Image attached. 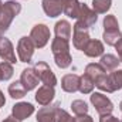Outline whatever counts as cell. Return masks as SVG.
I'll return each instance as SVG.
<instances>
[{
	"label": "cell",
	"instance_id": "cell-20",
	"mask_svg": "<svg viewBox=\"0 0 122 122\" xmlns=\"http://www.w3.org/2000/svg\"><path fill=\"white\" fill-rule=\"evenodd\" d=\"M108 82H109V88H111V92L117 91L122 88V71L118 70V71H114L112 74L108 75Z\"/></svg>",
	"mask_w": 122,
	"mask_h": 122
},
{
	"label": "cell",
	"instance_id": "cell-12",
	"mask_svg": "<svg viewBox=\"0 0 122 122\" xmlns=\"http://www.w3.org/2000/svg\"><path fill=\"white\" fill-rule=\"evenodd\" d=\"M33 112H34V107L31 104H27V102H20V104L13 107V115L19 121L26 119L27 117H30Z\"/></svg>",
	"mask_w": 122,
	"mask_h": 122
},
{
	"label": "cell",
	"instance_id": "cell-29",
	"mask_svg": "<svg viewBox=\"0 0 122 122\" xmlns=\"http://www.w3.org/2000/svg\"><path fill=\"white\" fill-rule=\"evenodd\" d=\"M57 122H75V119L71 115H68L65 111L57 108Z\"/></svg>",
	"mask_w": 122,
	"mask_h": 122
},
{
	"label": "cell",
	"instance_id": "cell-28",
	"mask_svg": "<svg viewBox=\"0 0 122 122\" xmlns=\"http://www.w3.org/2000/svg\"><path fill=\"white\" fill-rule=\"evenodd\" d=\"M104 27H105V31H119L115 16H107L104 20Z\"/></svg>",
	"mask_w": 122,
	"mask_h": 122
},
{
	"label": "cell",
	"instance_id": "cell-23",
	"mask_svg": "<svg viewBox=\"0 0 122 122\" xmlns=\"http://www.w3.org/2000/svg\"><path fill=\"white\" fill-rule=\"evenodd\" d=\"M13 75V67L10 62L7 61H3L0 64V80L1 81H7L9 78H11Z\"/></svg>",
	"mask_w": 122,
	"mask_h": 122
},
{
	"label": "cell",
	"instance_id": "cell-10",
	"mask_svg": "<svg viewBox=\"0 0 122 122\" xmlns=\"http://www.w3.org/2000/svg\"><path fill=\"white\" fill-rule=\"evenodd\" d=\"M0 57L4 61L10 62V64L16 62V56H14L11 43L7 38H3V37L0 38Z\"/></svg>",
	"mask_w": 122,
	"mask_h": 122
},
{
	"label": "cell",
	"instance_id": "cell-21",
	"mask_svg": "<svg viewBox=\"0 0 122 122\" xmlns=\"http://www.w3.org/2000/svg\"><path fill=\"white\" fill-rule=\"evenodd\" d=\"M118 64H119V60L112 54L102 56V58H101V65L104 67L105 71H114L118 67Z\"/></svg>",
	"mask_w": 122,
	"mask_h": 122
},
{
	"label": "cell",
	"instance_id": "cell-22",
	"mask_svg": "<svg viewBox=\"0 0 122 122\" xmlns=\"http://www.w3.org/2000/svg\"><path fill=\"white\" fill-rule=\"evenodd\" d=\"M26 90H24V87L21 85V82L20 81H17V82H13V84H10V87H9V94L11 95V98H23L24 95H26Z\"/></svg>",
	"mask_w": 122,
	"mask_h": 122
},
{
	"label": "cell",
	"instance_id": "cell-4",
	"mask_svg": "<svg viewBox=\"0 0 122 122\" xmlns=\"http://www.w3.org/2000/svg\"><path fill=\"white\" fill-rule=\"evenodd\" d=\"M38 77V80L44 84V85H48V87H54L57 84V78L54 75V72L50 70V67L46 64V62H37L33 68Z\"/></svg>",
	"mask_w": 122,
	"mask_h": 122
},
{
	"label": "cell",
	"instance_id": "cell-36",
	"mask_svg": "<svg viewBox=\"0 0 122 122\" xmlns=\"http://www.w3.org/2000/svg\"><path fill=\"white\" fill-rule=\"evenodd\" d=\"M121 111H122V102H121Z\"/></svg>",
	"mask_w": 122,
	"mask_h": 122
},
{
	"label": "cell",
	"instance_id": "cell-15",
	"mask_svg": "<svg viewBox=\"0 0 122 122\" xmlns=\"http://www.w3.org/2000/svg\"><path fill=\"white\" fill-rule=\"evenodd\" d=\"M80 80L81 77L75 75V74H68L62 78V90L67 92H75L80 90Z\"/></svg>",
	"mask_w": 122,
	"mask_h": 122
},
{
	"label": "cell",
	"instance_id": "cell-5",
	"mask_svg": "<svg viewBox=\"0 0 122 122\" xmlns=\"http://www.w3.org/2000/svg\"><path fill=\"white\" fill-rule=\"evenodd\" d=\"M30 38L33 40V43H34L36 47H38V48L44 47L48 43V40H50V30H48V27L46 24H37V26H34L33 30H31Z\"/></svg>",
	"mask_w": 122,
	"mask_h": 122
},
{
	"label": "cell",
	"instance_id": "cell-18",
	"mask_svg": "<svg viewBox=\"0 0 122 122\" xmlns=\"http://www.w3.org/2000/svg\"><path fill=\"white\" fill-rule=\"evenodd\" d=\"M84 53L88 57H98V56H101L104 53V47H102L101 41H98V40H90V43L84 48Z\"/></svg>",
	"mask_w": 122,
	"mask_h": 122
},
{
	"label": "cell",
	"instance_id": "cell-8",
	"mask_svg": "<svg viewBox=\"0 0 122 122\" xmlns=\"http://www.w3.org/2000/svg\"><path fill=\"white\" fill-rule=\"evenodd\" d=\"M38 77H37V74H36V71L34 70H31V68H27V70H24L23 72H21V77H20V82H21V85L24 87V90L29 92L31 90H34L37 85H38Z\"/></svg>",
	"mask_w": 122,
	"mask_h": 122
},
{
	"label": "cell",
	"instance_id": "cell-30",
	"mask_svg": "<svg viewBox=\"0 0 122 122\" xmlns=\"http://www.w3.org/2000/svg\"><path fill=\"white\" fill-rule=\"evenodd\" d=\"M75 122H92V119L88 115H78L75 118Z\"/></svg>",
	"mask_w": 122,
	"mask_h": 122
},
{
	"label": "cell",
	"instance_id": "cell-25",
	"mask_svg": "<svg viewBox=\"0 0 122 122\" xmlns=\"http://www.w3.org/2000/svg\"><path fill=\"white\" fill-rule=\"evenodd\" d=\"M121 38H122V36L119 31H105L104 33V40L109 46H115Z\"/></svg>",
	"mask_w": 122,
	"mask_h": 122
},
{
	"label": "cell",
	"instance_id": "cell-13",
	"mask_svg": "<svg viewBox=\"0 0 122 122\" xmlns=\"http://www.w3.org/2000/svg\"><path fill=\"white\" fill-rule=\"evenodd\" d=\"M57 108L58 105L44 107L37 114V122H56L57 119Z\"/></svg>",
	"mask_w": 122,
	"mask_h": 122
},
{
	"label": "cell",
	"instance_id": "cell-37",
	"mask_svg": "<svg viewBox=\"0 0 122 122\" xmlns=\"http://www.w3.org/2000/svg\"><path fill=\"white\" fill-rule=\"evenodd\" d=\"M0 81H1V80H0Z\"/></svg>",
	"mask_w": 122,
	"mask_h": 122
},
{
	"label": "cell",
	"instance_id": "cell-34",
	"mask_svg": "<svg viewBox=\"0 0 122 122\" xmlns=\"http://www.w3.org/2000/svg\"><path fill=\"white\" fill-rule=\"evenodd\" d=\"M4 102H6V99H4V95L1 94V91H0V107H3V105H4Z\"/></svg>",
	"mask_w": 122,
	"mask_h": 122
},
{
	"label": "cell",
	"instance_id": "cell-27",
	"mask_svg": "<svg viewBox=\"0 0 122 122\" xmlns=\"http://www.w3.org/2000/svg\"><path fill=\"white\" fill-rule=\"evenodd\" d=\"M71 108H72V111H74L77 115H84V114H87V111H88L87 104H85L84 101H81V99L74 101V102L71 104Z\"/></svg>",
	"mask_w": 122,
	"mask_h": 122
},
{
	"label": "cell",
	"instance_id": "cell-35",
	"mask_svg": "<svg viewBox=\"0 0 122 122\" xmlns=\"http://www.w3.org/2000/svg\"><path fill=\"white\" fill-rule=\"evenodd\" d=\"M0 6H1V3H0ZM0 38H1V31H0Z\"/></svg>",
	"mask_w": 122,
	"mask_h": 122
},
{
	"label": "cell",
	"instance_id": "cell-1",
	"mask_svg": "<svg viewBox=\"0 0 122 122\" xmlns=\"http://www.w3.org/2000/svg\"><path fill=\"white\" fill-rule=\"evenodd\" d=\"M54 57H56V64L60 68H67L71 64V56H70V46H68V40L58 38L56 37L53 44H51Z\"/></svg>",
	"mask_w": 122,
	"mask_h": 122
},
{
	"label": "cell",
	"instance_id": "cell-32",
	"mask_svg": "<svg viewBox=\"0 0 122 122\" xmlns=\"http://www.w3.org/2000/svg\"><path fill=\"white\" fill-rule=\"evenodd\" d=\"M115 46H117V51H118V60L122 62V38L115 44Z\"/></svg>",
	"mask_w": 122,
	"mask_h": 122
},
{
	"label": "cell",
	"instance_id": "cell-17",
	"mask_svg": "<svg viewBox=\"0 0 122 122\" xmlns=\"http://www.w3.org/2000/svg\"><path fill=\"white\" fill-rule=\"evenodd\" d=\"M107 74V71L104 70V67L101 65V64H90V65H87V70H85V75L87 77H90L92 81H94V84H95V81H98L102 75H105Z\"/></svg>",
	"mask_w": 122,
	"mask_h": 122
},
{
	"label": "cell",
	"instance_id": "cell-14",
	"mask_svg": "<svg viewBox=\"0 0 122 122\" xmlns=\"http://www.w3.org/2000/svg\"><path fill=\"white\" fill-rule=\"evenodd\" d=\"M78 21L84 23L87 27H91L92 24H95V21H97V13L92 11L88 6L82 4V6H81V10H80Z\"/></svg>",
	"mask_w": 122,
	"mask_h": 122
},
{
	"label": "cell",
	"instance_id": "cell-3",
	"mask_svg": "<svg viewBox=\"0 0 122 122\" xmlns=\"http://www.w3.org/2000/svg\"><path fill=\"white\" fill-rule=\"evenodd\" d=\"M72 41H74V47L77 50H81V51H84V48L90 43L88 27L84 23L77 21V24L74 26V37H72Z\"/></svg>",
	"mask_w": 122,
	"mask_h": 122
},
{
	"label": "cell",
	"instance_id": "cell-19",
	"mask_svg": "<svg viewBox=\"0 0 122 122\" xmlns=\"http://www.w3.org/2000/svg\"><path fill=\"white\" fill-rule=\"evenodd\" d=\"M56 36L58 38H64V40H70L71 37V26L67 20H61L56 24Z\"/></svg>",
	"mask_w": 122,
	"mask_h": 122
},
{
	"label": "cell",
	"instance_id": "cell-33",
	"mask_svg": "<svg viewBox=\"0 0 122 122\" xmlns=\"http://www.w3.org/2000/svg\"><path fill=\"white\" fill-rule=\"evenodd\" d=\"M4 122H20L19 119H16L14 117H9L7 119H4Z\"/></svg>",
	"mask_w": 122,
	"mask_h": 122
},
{
	"label": "cell",
	"instance_id": "cell-31",
	"mask_svg": "<svg viewBox=\"0 0 122 122\" xmlns=\"http://www.w3.org/2000/svg\"><path fill=\"white\" fill-rule=\"evenodd\" d=\"M99 122H119L117 118H114V117H111V115H102L101 117V121Z\"/></svg>",
	"mask_w": 122,
	"mask_h": 122
},
{
	"label": "cell",
	"instance_id": "cell-24",
	"mask_svg": "<svg viewBox=\"0 0 122 122\" xmlns=\"http://www.w3.org/2000/svg\"><path fill=\"white\" fill-rule=\"evenodd\" d=\"M95 13H107L111 7V0H92Z\"/></svg>",
	"mask_w": 122,
	"mask_h": 122
},
{
	"label": "cell",
	"instance_id": "cell-16",
	"mask_svg": "<svg viewBox=\"0 0 122 122\" xmlns=\"http://www.w3.org/2000/svg\"><path fill=\"white\" fill-rule=\"evenodd\" d=\"M80 10H81V6H80L78 0H62V11L68 17L78 19Z\"/></svg>",
	"mask_w": 122,
	"mask_h": 122
},
{
	"label": "cell",
	"instance_id": "cell-11",
	"mask_svg": "<svg viewBox=\"0 0 122 122\" xmlns=\"http://www.w3.org/2000/svg\"><path fill=\"white\" fill-rule=\"evenodd\" d=\"M43 9L47 16L57 17L62 11V0H43Z\"/></svg>",
	"mask_w": 122,
	"mask_h": 122
},
{
	"label": "cell",
	"instance_id": "cell-2",
	"mask_svg": "<svg viewBox=\"0 0 122 122\" xmlns=\"http://www.w3.org/2000/svg\"><path fill=\"white\" fill-rule=\"evenodd\" d=\"M21 10V6L16 1H7L0 6V31H6L14 16H17Z\"/></svg>",
	"mask_w": 122,
	"mask_h": 122
},
{
	"label": "cell",
	"instance_id": "cell-7",
	"mask_svg": "<svg viewBox=\"0 0 122 122\" xmlns=\"http://www.w3.org/2000/svg\"><path fill=\"white\" fill-rule=\"evenodd\" d=\"M34 43L30 37H23L20 41H19V46H17V54L20 57V60L23 62H30L31 56L34 53Z\"/></svg>",
	"mask_w": 122,
	"mask_h": 122
},
{
	"label": "cell",
	"instance_id": "cell-9",
	"mask_svg": "<svg viewBox=\"0 0 122 122\" xmlns=\"http://www.w3.org/2000/svg\"><path fill=\"white\" fill-rule=\"evenodd\" d=\"M54 88L53 87H48V85H43L41 88H38V91L36 94V99L38 104H41L43 107H47L50 105V102L53 101L54 98Z\"/></svg>",
	"mask_w": 122,
	"mask_h": 122
},
{
	"label": "cell",
	"instance_id": "cell-26",
	"mask_svg": "<svg viewBox=\"0 0 122 122\" xmlns=\"http://www.w3.org/2000/svg\"><path fill=\"white\" fill-rule=\"evenodd\" d=\"M94 81H92L90 77H87V75H84V77H81V80H80V91L84 92V94H90L92 91V88H94Z\"/></svg>",
	"mask_w": 122,
	"mask_h": 122
},
{
	"label": "cell",
	"instance_id": "cell-6",
	"mask_svg": "<svg viewBox=\"0 0 122 122\" xmlns=\"http://www.w3.org/2000/svg\"><path fill=\"white\" fill-rule=\"evenodd\" d=\"M91 102L95 105L98 114H101V115H109V114L112 112V109H114L112 102H111L105 95H102V94H99V92L92 94L91 95Z\"/></svg>",
	"mask_w": 122,
	"mask_h": 122
}]
</instances>
